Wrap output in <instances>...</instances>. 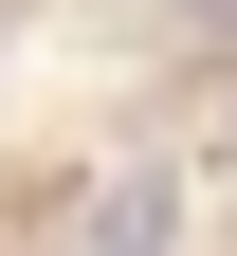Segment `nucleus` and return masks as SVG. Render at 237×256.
<instances>
[{
  "label": "nucleus",
  "instance_id": "f257e3e1",
  "mask_svg": "<svg viewBox=\"0 0 237 256\" xmlns=\"http://www.w3.org/2000/svg\"><path fill=\"white\" fill-rule=\"evenodd\" d=\"M164 238H183V202H164V165H128L110 202L73 220V256H164Z\"/></svg>",
  "mask_w": 237,
  "mask_h": 256
},
{
  "label": "nucleus",
  "instance_id": "f03ea898",
  "mask_svg": "<svg viewBox=\"0 0 237 256\" xmlns=\"http://www.w3.org/2000/svg\"><path fill=\"white\" fill-rule=\"evenodd\" d=\"M0 18H18V0H0Z\"/></svg>",
  "mask_w": 237,
  "mask_h": 256
}]
</instances>
